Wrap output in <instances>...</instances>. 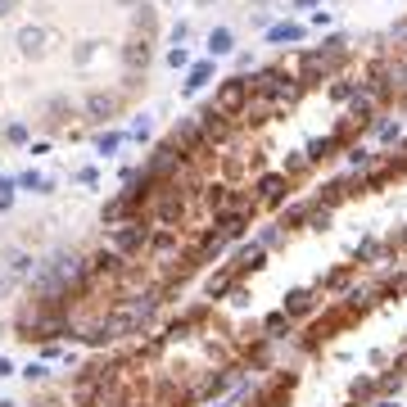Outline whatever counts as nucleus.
I'll return each instance as SVG.
<instances>
[{"mask_svg": "<svg viewBox=\"0 0 407 407\" xmlns=\"http://www.w3.org/2000/svg\"><path fill=\"white\" fill-rule=\"evenodd\" d=\"M45 41H50V32H45V27H23V32H18V55L41 59V55H45Z\"/></svg>", "mask_w": 407, "mask_h": 407, "instance_id": "f257e3e1", "label": "nucleus"}, {"mask_svg": "<svg viewBox=\"0 0 407 407\" xmlns=\"http://www.w3.org/2000/svg\"><path fill=\"white\" fill-rule=\"evenodd\" d=\"M86 113H91V118H109L113 100H109V95H91V100H86Z\"/></svg>", "mask_w": 407, "mask_h": 407, "instance_id": "f03ea898", "label": "nucleus"}, {"mask_svg": "<svg viewBox=\"0 0 407 407\" xmlns=\"http://www.w3.org/2000/svg\"><path fill=\"white\" fill-rule=\"evenodd\" d=\"M91 55H95V41H82V45H77V55H73V64H86Z\"/></svg>", "mask_w": 407, "mask_h": 407, "instance_id": "7ed1b4c3", "label": "nucleus"}, {"mask_svg": "<svg viewBox=\"0 0 407 407\" xmlns=\"http://www.w3.org/2000/svg\"><path fill=\"white\" fill-rule=\"evenodd\" d=\"M222 104H227V109H231V104H240V86H227V91H222Z\"/></svg>", "mask_w": 407, "mask_h": 407, "instance_id": "20e7f679", "label": "nucleus"}, {"mask_svg": "<svg viewBox=\"0 0 407 407\" xmlns=\"http://www.w3.org/2000/svg\"><path fill=\"white\" fill-rule=\"evenodd\" d=\"M9 5H14V0H0V18H5V14H9Z\"/></svg>", "mask_w": 407, "mask_h": 407, "instance_id": "39448f33", "label": "nucleus"}]
</instances>
